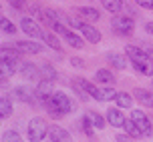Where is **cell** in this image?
Masks as SVG:
<instances>
[{
    "label": "cell",
    "instance_id": "obj_1",
    "mask_svg": "<svg viewBox=\"0 0 153 142\" xmlns=\"http://www.w3.org/2000/svg\"><path fill=\"white\" fill-rule=\"evenodd\" d=\"M46 108H48V112L53 114L54 118H59V116H62V114H69L73 108H75V104L69 100V96L65 94V92H54L51 98H46Z\"/></svg>",
    "mask_w": 153,
    "mask_h": 142
},
{
    "label": "cell",
    "instance_id": "obj_2",
    "mask_svg": "<svg viewBox=\"0 0 153 142\" xmlns=\"http://www.w3.org/2000/svg\"><path fill=\"white\" fill-rule=\"evenodd\" d=\"M48 128H51V126H46V122L40 118V116L32 118L30 124H28V140H30V142H40L46 136Z\"/></svg>",
    "mask_w": 153,
    "mask_h": 142
},
{
    "label": "cell",
    "instance_id": "obj_3",
    "mask_svg": "<svg viewBox=\"0 0 153 142\" xmlns=\"http://www.w3.org/2000/svg\"><path fill=\"white\" fill-rule=\"evenodd\" d=\"M111 26H113V30L117 32V34H121V36H129V34H133V28H135L131 16H113Z\"/></svg>",
    "mask_w": 153,
    "mask_h": 142
},
{
    "label": "cell",
    "instance_id": "obj_4",
    "mask_svg": "<svg viewBox=\"0 0 153 142\" xmlns=\"http://www.w3.org/2000/svg\"><path fill=\"white\" fill-rule=\"evenodd\" d=\"M54 30H56V32H59V34H61V36L65 38V40H67V42H69V44L73 46V48H83V46H85L83 38H79V36L75 34V32H71V30L67 28V26H62L61 22L54 26Z\"/></svg>",
    "mask_w": 153,
    "mask_h": 142
},
{
    "label": "cell",
    "instance_id": "obj_5",
    "mask_svg": "<svg viewBox=\"0 0 153 142\" xmlns=\"http://www.w3.org/2000/svg\"><path fill=\"white\" fill-rule=\"evenodd\" d=\"M133 122L137 124V128L141 130L143 136H151L153 134V126H151V120L147 118L141 110H133Z\"/></svg>",
    "mask_w": 153,
    "mask_h": 142
},
{
    "label": "cell",
    "instance_id": "obj_6",
    "mask_svg": "<svg viewBox=\"0 0 153 142\" xmlns=\"http://www.w3.org/2000/svg\"><path fill=\"white\" fill-rule=\"evenodd\" d=\"M127 56H129V60L133 62V64L145 62V60H153L143 48H137V46H127Z\"/></svg>",
    "mask_w": 153,
    "mask_h": 142
},
{
    "label": "cell",
    "instance_id": "obj_7",
    "mask_svg": "<svg viewBox=\"0 0 153 142\" xmlns=\"http://www.w3.org/2000/svg\"><path fill=\"white\" fill-rule=\"evenodd\" d=\"M20 28H22V32H26V34L32 36V38L42 36V32H40V28H38V24L34 22L32 18H28V16H24L22 20H20Z\"/></svg>",
    "mask_w": 153,
    "mask_h": 142
},
{
    "label": "cell",
    "instance_id": "obj_8",
    "mask_svg": "<svg viewBox=\"0 0 153 142\" xmlns=\"http://www.w3.org/2000/svg\"><path fill=\"white\" fill-rule=\"evenodd\" d=\"M48 138H51V142H73L71 140V134L61 126H51L48 128Z\"/></svg>",
    "mask_w": 153,
    "mask_h": 142
},
{
    "label": "cell",
    "instance_id": "obj_9",
    "mask_svg": "<svg viewBox=\"0 0 153 142\" xmlns=\"http://www.w3.org/2000/svg\"><path fill=\"white\" fill-rule=\"evenodd\" d=\"M54 92H53V82L51 80H40L38 82V88L34 92V96H38L42 102H46V98H51Z\"/></svg>",
    "mask_w": 153,
    "mask_h": 142
},
{
    "label": "cell",
    "instance_id": "obj_10",
    "mask_svg": "<svg viewBox=\"0 0 153 142\" xmlns=\"http://www.w3.org/2000/svg\"><path fill=\"white\" fill-rule=\"evenodd\" d=\"M16 48L24 54H40L42 52V46L38 44V42H30V40H20V42H16Z\"/></svg>",
    "mask_w": 153,
    "mask_h": 142
},
{
    "label": "cell",
    "instance_id": "obj_11",
    "mask_svg": "<svg viewBox=\"0 0 153 142\" xmlns=\"http://www.w3.org/2000/svg\"><path fill=\"white\" fill-rule=\"evenodd\" d=\"M20 74H22L26 80H38L40 68H36L34 64H30V62H22V64H20Z\"/></svg>",
    "mask_w": 153,
    "mask_h": 142
},
{
    "label": "cell",
    "instance_id": "obj_12",
    "mask_svg": "<svg viewBox=\"0 0 153 142\" xmlns=\"http://www.w3.org/2000/svg\"><path fill=\"white\" fill-rule=\"evenodd\" d=\"M107 120L111 122V126H115V128H121L123 124H125V116H123V112L119 110V108H109L107 110Z\"/></svg>",
    "mask_w": 153,
    "mask_h": 142
},
{
    "label": "cell",
    "instance_id": "obj_13",
    "mask_svg": "<svg viewBox=\"0 0 153 142\" xmlns=\"http://www.w3.org/2000/svg\"><path fill=\"white\" fill-rule=\"evenodd\" d=\"M133 96L137 98V100H139L143 106H149V108H153V94L149 92V90L135 88V90H133Z\"/></svg>",
    "mask_w": 153,
    "mask_h": 142
},
{
    "label": "cell",
    "instance_id": "obj_14",
    "mask_svg": "<svg viewBox=\"0 0 153 142\" xmlns=\"http://www.w3.org/2000/svg\"><path fill=\"white\" fill-rule=\"evenodd\" d=\"M79 30L83 32V36L87 38L89 42H93V44H97V42L101 40V32H99L97 28H93V26H89V24H83V26H81Z\"/></svg>",
    "mask_w": 153,
    "mask_h": 142
},
{
    "label": "cell",
    "instance_id": "obj_15",
    "mask_svg": "<svg viewBox=\"0 0 153 142\" xmlns=\"http://www.w3.org/2000/svg\"><path fill=\"white\" fill-rule=\"evenodd\" d=\"M14 72H16L14 64H10L8 60L2 58V62H0V80H2V82H6L10 76H14Z\"/></svg>",
    "mask_w": 153,
    "mask_h": 142
},
{
    "label": "cell",
    "instance_id": "obj_16",
    "mask_svg": "<svg viewBox=\"0 0 153 142\" xmlns=\"http://www.w3.org/2000/svg\"><path fill=\"white\" fill-rule=\"evenodd\" d=\"M117 94H119V92H115L113 88H99V90H97V94H95V98L101 100V102H107V100H115Z\"/></svg>",
    "mask_w": 153,
    "mask_h": 142
},
{
    "label": "cell",
    "instance_id": "obj_17",
    "mask_svg": "<svg viewBox=\"0 0 153 142\" xmlns=\"http://www.w3.org/2000/svg\"><path fill=\"white\" fill-rule=\"evenodd\" d=\"M40 76H42V80H51V82H54V80H56V70L53 68V64L45 62V64L40 66Z\"/></svg>",
    "mask_w": 153,
    "mask_h": 142
},
{
    "label": "cell",
    "instance_id": "obj_18",
    "mask_svg": "<svg viewBox=\"0 0 153 142\" xmlns=\"http://www.w3.org/2000/svg\"><path fill=\"white\" fill-rule=\"evenodd\" d=\"M12 94H14V98H18L20 102H30L32 100V92L28 88H24V86H16V88L12 90Z\"/></svg>",
    "mask_w": 153,
    "mask_h": 142
},
{
    "label": "cell",
    "instance_id": "obj_19",
    "mask_svg": "<svg viewBox=\"0 0 153 142\" xmlns=\"http://www.w3.org/2000/svg\"><path fill=\"white\" fill-rule=\"evenodd\" d=\"M79 14H81V18H85V20H99V10H95V8H89V6H83L79 8Z\"/></svg>",
    "mask_w": 153,
    "mask_h": 142
},
{
    "label": "cell",
    "instance_id": "obj_20",
    "mask_svg": "<svg viewBox=\"0 0 153 142\" xmlns=\"http://www.w3.org/2000/svg\"><path fill=\"white\" fill-rule=\"evenodd\" d=\"M107 58H109V62H111V64H113L115 68H119V70L127 66V58H125L123 54H115V52H111V54L107 56Z\"/></svg>",
    "mask_w": 153,
    "mask_h": 142
},
{
    "label": "cell",
    "instance_id": "obj_21",
    "mask_svg": "<svg viewBox=\"0 0 153 142\" xmlns=\"http://www.w3.org/2000/svg\"><path fill=\"white\" fill-rule=\"evenodd\" d=\"M137 72L145 76H153V60H145V62H139V64H133Z\"/></svg>",
    "mask_w": 153,
    "mask_h": 142
},
{
    "label": "cell",
    "instance_id": "obj_22",
    "mask_svg": "<svg viewBox=\"0 0 153 142\" xmlns=\"http://www.w3.org/2000/svg\"><path fill=\"white\" fill-rule=\"evenodd\" d=\"M101 4L107 8L109 12L117 14V12H119V10L123 8V0H101Z\"/></svg>",
    "mask_w": 153,
    "mask_h": 142
},
{
    "label": "cell",
    "instance_id": "obj_23",
    "mask_svg": "<svg viewBox=\"0 0 153 142\" xmlns=\"http://www.w3.org/2000/svg\"><path fill=\"white\" fill-rule=\"evenodd\" d=\"M115 102H117V106H119V108H129V106L133 104V98H131L127 92H119V94H117V98H115Z\"/></svg>",
    "mask_w": 153,
    "mask_h": 142
},
{
    "label": "cell",
    "instance_id": "obj_24",
    "mask_svg": "<svg viewBox=\"0 0 153 142\" xmlns=\"http://www.w3.org/2000/svg\"><path fill=\"white\" fill-rule=\"evenodd\" d=\"M123 128H125V130H127V134L133 136V138H141V136H143V134H141V130L137 128V124H135L133 120H125Z\"/></svg>",
    "mask_w": 153,
    "mask_h": 142
},
{
    "label": "cell",
    "instance_id": "obj_25",
    "mask_svg": "<svg viewBox=\"0 0 153 142\" xmlns=\"http://www.w3.org/2000/svg\"><path fill=\"white\" fill-rule=\"evenodd\" d=\"M95 80H97V82H103V84H113L115 82L113 74H111L109 70H99V72L95 74Z\"/></svg>",
    "mask_w": 153,
    "mask_h": 142
},
{
    "label": "cell",
    "instance_id": "obj_26",
    "mask_svg": "<svg viewBox=\"0 0 153 142\" xmlns=\"http://www.w3.org/2000/svg\"><path fill=\"white\" fill-rule=\"evenodd\" d=\"M42 38H45V42L53 50H61V42H59V38L54 36V34H51V32H42Z\"/></svg>",
    "mask_w": 153,
    "mask_h": 142
},
{
    "label": "cell",
    "instance_id": "obj_27",
    "mask_svg": "<svg viewBox=\"0 0 153 142\" xmlns=\"http://www.w3.org/2000/svg\"><path fill=\"white\" fill-rule=\"evenodd\" d=\"M87 116H89V120H91V124L95 128H99V130H101V128L105 126V120H103V116H101L99 112H87Z\"/></svg>",
    "mask_w": 153,
    "mask_h": 142
},
{
    "label": "cell",
    "instance_id": "obj_28",
    "mask_svg": "<svg viewBox=\"0 0 153 142\" xmlns=\"http://www.w3.org/2000/svg\"><path fill=\"white\" fill-rule=\"evenodd\" d=\"M0 112H2V116H4V118H6V116H10V112H12V104H10L8 96H2V98H0Z\"/></svg>",
    "mask_w": 153,
    "mask_h": 142
},
{
    "label": "cell",
    "instance_id": "obj_29",
    "mask_svg": "<svg viewBox=\"0 0 153 142\" xmlns=\"http://www.w3.org/2000/svg\"><path fill=\"white\" fill-rule=\"evenodd\" d=\"M0 26H2V32H4V34H14V32H16V26L8 20L6 16L0 18Z\"/></svg>",
    "mask_w": 153,
    "mask_h": 142
},
{
    "label": "cell",
    "instance_id": "obj_30",
    "mask_svg": "<svg viewBox=\"0 0 153 142\" xmlns=\"http://www.w3.org/2000/svg\"><path fill=\"white\" fill-rule=\"evenodd\" d=\"M2 142H22L20 134L14 132V130H6L4 134H2Z\"/></svg>",
    "mask_w": 153,
    "mask_h": 142
},
{
    "label": "cell",
    "instance_id": "obj_31",
    "mask_svg": "<svg viewBox=\"0 0 153 142\" xmlns=\"http://www.w3.org/2000/svg\"><path fill=\"white\" fill-rule=\"evenodd\" d=\"M79 84H81V86H83V88L87 90L91 96H95V94H97V90H99L97 86H95V84H91L89 80H85V78H79Z\"/></svg>",
    "mask_w": 153,
    "mask_h": 142
},
{
    "label": "cell",
    "instance_id": "obj_32",
    "mask_svg": "<svg viewBox=\"0 0 153 142\" xmlns=\"http://www.w3.org/2000/svg\"><path fill=\"white\" fill-rule=\"evenodd\" d=\"M135 2L143 8H153V0H135Z\"/></svg>",
    "mask_w": 153,
    "mask_h": 142
},
{
    "label": "cell",
    "instance_id": "obj_33",
    "mask_svg": "<svg viewBox=\"0 0 153 142\" xmlns=\"http://www.w3.org/2000/svg\"><path fill=\"white\" fill-rule=\"evenodd\" d=\"M10 4H12L14 8H24V6H26V2H24V0H10Z\"/></svg>",
    "mask_w": 153,
    "mask_h": 142
},
{
    "label": "cell",
    "instance_id": "obj_34",
    "mask_svg": "<svg viewBox=\"0 0 153 142\" xmlns=\"http://www.w3.org/2000/svg\"><path fill=\"white\" fill-rule=\"evenodd\" d=\"M117 142H131V138H129V136H125V134H119V136H117Z\"/></svg>",
    "mask_w": 153,
    "mask_h": 142
},
{
    "label": "cell",
    "instance_id": "obj_35",
    "mask_svg": "<svg viewBox=\"0 0 153 142\" xmlns=\"http://www.w3.org/2000/svg\"><path fill=\"white\" fill-rule=\"evenodd\" d=\"M71 62H73V66H85V64H83V60H79V58H73Z\"/></svg>",
    "mask_w": 153,
    "mask_h": 142
},
{
    "label": "cell",
    "instance_id": "obj_36",
    "mask_svg": "<svg viewBox=\"0 0 153 142\" xmlns=\"http://www.w3.org/2000/svg\"><path fill=\"white\" fill-rule=\"evenodd\" d=\"M145 30L149 32V34H153V22H147L145 24Z\"/></svg>",
    "mask_w": 153,
    "mask_h": 142
},
{
    "label": "cell",
    "instance_id": "obj_37",
    "mask_svg": "<svg viewBox=\"0 0 153 142\" xmlns=\"http://www.w3.org/2000/svg\"><path fill=\"white\" fill-rule=\"evenodd\" d=\"M151 122H153V114H151Z\"/></svg>",
    "mask_w": 153,
    "mask_h": 142
},
{
    "label": "cell",
    "instance_id": "obj_38",
    "mask_svg": "<svg viewBox=\"0 0 153 142\" xmlns=\"http://www.w3.org/2000/svg\"><path fill=\"white\" fill-rule=\"evenodd\" d=\"M151 84H153V80H151Z\"/></svg>",
    "mask_w": 153,
    "mask_h": 142
}]
</instances>
